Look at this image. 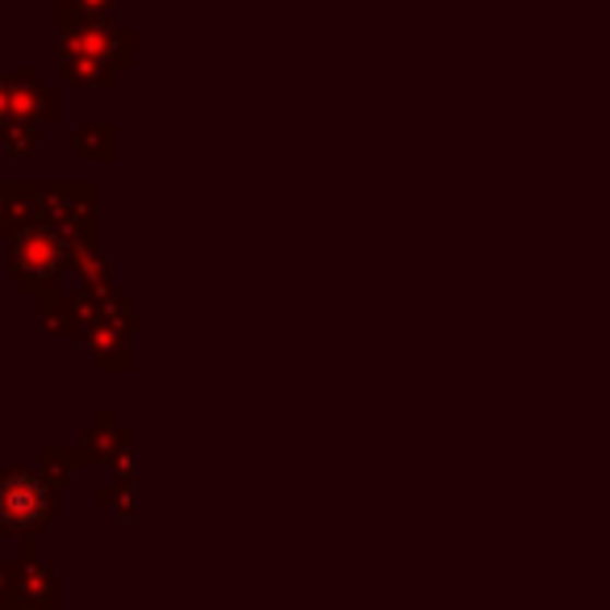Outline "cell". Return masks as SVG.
<instances>
[{
	"mask_svg": "<svg viewBox=\"0 0 610 610\" xmlns=\"http://www.w3.org/2000/svg\"><path fill=\"white\" fill-rule=\"evenodd\" d=\"M43 502H47V493L34 481H13V485L0 490V518L13 523V527H25V523L43 515Z\"/></svg>",
	"mask_w": 610,
	"mask_h": 610,
	"instance_id": "obj_1",
	"label": "cell"
}]
</instances>
